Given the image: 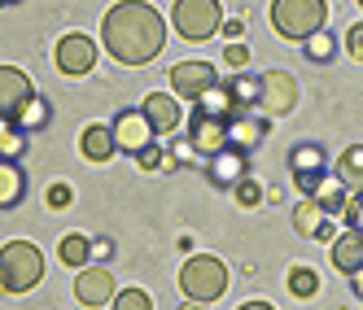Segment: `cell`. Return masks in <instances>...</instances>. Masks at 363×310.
Returning <instances> with one entry per match:
<instances>
[{"mask_svg": "<svg viewBox=\"0 0 363 310\" xmlns=\"http://www.w3.org/2000/svg\"><path fill=\"white\" fill-rule=\"evenodd\" d=\"M289 175H294V184L302 188V197L315 193V184L328 175V153H324V144H315V140L294 144L289 149Z\"/></svg>", "mask_w": 363, "mask_h": 310, "instance_id": "6", "label": "cell"}, {"mask_svg": "<svg viewBox=\"0 0 363 310\" xmlns=\"http://www.w3.org/2000/svg\"><path fill=\"white\" fill-rule=\"evenodd\" d=\"M232 197H237V205H241V210H258V205H263V201H267V193H263V184H258V179H254V175H245V179H241V184H237V188H232Z\"/></svg>", "mask_w": 363, "mask_h": 310, "instance_id": "28", "label": "cell"}, {"mask_svg": "<svg viewBox=\"0 0 363 310\" xmlns=\"http://www.w3.org/2000/svg\"><path fill=\"white\" fill-rule=\"evenodd\" d=\"M206 175H211L215 188H237L250 175V149H237V144L219 149L215 158H206Z\"/></svg>", "mask_w": 363, "mask_h": 310, "instance_id": "10", "label": "cell"}, {"mask_svg": "<svg viewBox=\"0 0 363 310\" xmlns=\"http://www.w3.org/2000/svg\"><path fill=\"white\" fill-rule=\"evenodd\" d=\"M53 62H57V70H62V74L79 79V74H88V70L96 66V44H92L84 31H66V35L57 40Z\"/></svg>", "mask_w": 363, "mask_h": 310, "instance_id": "7", "label": "cell"}, {"mask_svg": "<svg viewBox=\"0 0 363 310\" xmlns=\"http://www.w3.org/2000/svg\"><path fill=\"white\" fill-rule=\"evenodd\" d=\"M5 293H9V289H5V280H0V297H5Z\"/></svg>", "mask_w": 363, "mask_h": 310, "instance_id": "42", "label": "cell"}, {"mask_svg": "<svg viewBox=\"0 0 363 310\" xmlns=\"http://www.w3.org/2000/svg\"><path fill=\"white\" fill-rule=\"evenodd\" d=\"M272 27L280 40L306 44L328 27V0H272Z\"/></svg>", "mask_w": 363, "mask_h": 310, "instance_id": "2", "label": "cell"}, {"mask_svg": "<svg viewBox=\"0 0 363 310\" xmlns=\"http://www.w3.org/2000/svg\"><path fill=\"white\" fill-rule=\"evenodd\" d=\"M140 110H145V118L153 122V132H158V136H171L175 127H179V118H184V110H179V96H175V92H149Z\"/></svg>", "mask_w": 363, "mask_h": 310, "instance_id": "14", "label": "cell"}, {"mask_svg": "<svg viewBox=\"0 0 363 310\" xmlns=\"http://www.w3.org/2000/svg\"><path fill=\"white\" fill-rule=\"evenodd\" d=\"M237 310H276L272 302H245V306H237Z\"/></svg>", "mask_w": 363, "mask_h": 310, "instance_id": "39", "label": "cell"}, {"mask_svg": "<svg viewBox=\"0 0 363 310\" xmlns=\"http://www.w3.org/2000/svg\"><path fill=\"white\" fill-rule=\"evenodd\" d=\"M179 293L193 297V302H219L228 293V267L211 253H193L184 267H179Z\"/></svg>", "mask_w": 363, "mask_h": 310, "instance_id": "4", "label": "cell"}, {"mask_svg": "<svg viewBox=\"0 0 363 310\" xmlns=\"http://www.w3.org/2000/svg\"><path fill=\"white\" fill-rule=\"evenodd\" d=\"M179 310H211V306H206V302H193V297H184V306H179Z\"/></svg>", "mask_w": 363, "mask_h": 310, "instance_id": "41", "label": "cell"}, {"mask_svg": "<svg viewBox=\"0 0 363 310\" xmlns=\"http://www.w3.org/2000/svg\"><path fill=\"white\" fill-rule=\"evenodd\" d=\"M189 144L201 153V158H215L219 149H228V118H215V114L193 110V122H189Z\"/></svg>", "mask_w": 363, "mask_h": 310, "instance_id": "13", "label": "cell"}, {"mask_svg": "<svg viewBox=\"0 0 363 310\" xmlns=\"http://www.w3.org/2000/svg\"><path fill=\"white\" fill-rule=\"evenodd\" d=\"M263 79V96H258V110H263L267 118H280V114H289L298 105V84H294V74H284V70H267V74H258Z\"/></svg>", "mask_w": 363, "mask_h": 310, "instance_id": "8", "label": "cell"}, {"mask_svg": "<svg viewBox=\"0 0 363 310\" xmlns=\"http://www.w3.org/2000/svg\"><path fill=\"white\" fill-rule=\"evenodd\" d=\"M223 62H228L232 70L250 66V48H245V44H228V48H223Z\"/></svg>", "mask_w": 363, "mask_h": 310, "instance_id": "35", "label": "cell"}, {"mask_svg": "<svg viewBox=\"0 0 363 310\" xmlns=\"http://www.w3.org/2000/svg\"><path fill=\"white\" fill-rule=\"evenodd\" d=\"M44 201L53 205V210H66V205L74 201V193H70V184H48V193H44Z\"/></svg>", "mask_w": 363, "mask_h": 310, "instance_id": "33", "label": "cell"}, {"mask_svg": "<svg viewBox=\"0 0 363 310\" xmlns=\"http://www.w3.org/2000/svg\"><path fill=\"white\" fill-rule=\"evenodd\" d=\"M136 162H140V171H158V166H167V158H162V149H158V140H153L145 153H136Z\"/></svg>", "mask_w": 363, "mask_h": 310, "instance_id": "34", "label": "cell"}, {"mask_svg": "<svg viewBox=\"0 0 363 310\" xmlns=\"http://www.w3.org/2000/svg\"><path fill=\"white\" fill-rule=\"evenodd\" d=\"M228 92H232L237 114H254L258 96H263V79H258V74H237V79H228Z\"/></svg>", "mask_w": 363, "mask_h": 310, "instance_id": "22", "label": "cell"}, {"mask_svg": "<svg viewBox=\"0 0 363 310\" xmlns=\"http://www.w3.org/2000/svg\"><path fill=\"white\" fill-rule=\"evenodd\" d=\"M110 127H114L118 149H123V153H132V158H136V153H145V149L153 144V136H158V132H153V122L145 118V110H123Z\"/></svg>", "mask_w": 363, "mask_h": 310, "instance_id": "11", "label": "cell"}, {"mask_svg": "<svg viewBox=\"0 0 363 310\" xmlns=\"http://www.w3.org/2000/svg\"><path fill=\"white\" fill-rule=\"evenodd\" d=\"M354 231H363V188L359 193H350V201H346V214H342Z\"/></svg>", "mask_w": 363, "mask_h": 310, "instance_id": "32", "label": "cell"}, {"mask_svg": "<svg viewBox=\"0 0 363 310\" xmlns=\"http://www.w3.org/2000/svg\"><path fill=\"white\" fill-rule=\"evenodd\" d=\"M31 96H35V88H31V74H27V70H18V66H0V114H9V118H13V110H18V105H27Z\"/></svg>", "mask_w": 363, "mask_h": 310, "instance_id": "15", "label": "cell"}, {"mask_svg": "<svg viewBox=\"0 0 363 310\" xmlns=\"http://www.w3.org/2000/svg\"><path fill=\"white\" fill-rule=\"evenodd\" d=\"M79 153L88 162H110L114 153H118V140H114V127L110 122H92V127H84L79 132Z\"/></svg>", "mask_w": 363, "mask_h": 310, "instance_id": "17", "label": "cell"}, {"mask_svg": "<svg viewBox=\"0 0 363 310\" xmlns=\"http://www.w3.org/2000/svg\"><path fill=\"white\" fill-rule=\"evenodd\" d=\"M0 5H18V0H0Z\"/></svg>", "mask_w": 363, "mask_h": 310, "instance_id": "43", "label": "cell"}, {"mask_svg": "<svg viewBox=\"0 0 363 310\" xmlns=\"http://www.w3.org/2000/svg\"><path fill=\"white\" fill-rule=\"evenodd\" d=\"M22 153H27V136L18 132V127H9V132H0V158H22Z\"/></svg>", "mask_w": 363, "mask_h": 310, "instance_id": "31", "label": "cell"}, {"mask_svg": "<svg viewBox=\"0 0 363 310\" xmlns=\"http://www.w3.org/2000/svg\"><path fill=\"white\" fill-rule=\"evenodd\" d=\"M171 22H175V31L189 44H206L219 31V22H223V5L219 0H175Z\"/></svg>", "mask_w": 363, "mask_h": 310, "instance_id": "5", "label": "cell"}, {"mask_svg": "<svg viewBox=\"0 0 363 310\" xmlns=\"http://www.w3.org/2000/svg\"><path fill=\"white\" fill-rule=\"evenodd\" d=\"M311 201L320 205V210L328 214V219H337V214H346V201H350V188L342 184L337 175H324L320 184H315V193H311Z\"/></svg>", "mask_w": 363, "mask_h": 310, "instance_id": "20", "label": "cell"}, {"mask_svg": "<svg viewBox=\"0 0 363 310\" xmlns=\"http://www.w3.org/2000/svg\"><path fill=\"white\" fill-rule=\"evenodd\" d=\"M302 48H306V57H311V62H333V53H337V40H333L328 31H315V35H311Z\"/></svg>", "mask_w": 363, "mask_h": 310, "instance_id": "29", "label": "cell"}, {"mask_svg": "<svg viewBox=\"0 0 363 310\" xmlns=\"http://www.w3.org/2000/svg\"><path fill=\"white\" fill-rule=\"evenodd\" d=\"M284 284H289V293L294 297H315L320 293V271L315 267H289V275H284Z\"/></svg>", "mask_w": 363, "mask_h": 310, "instance_id": "27", "label": "cell"}, {"mask_svg": "<svg viewBox=\"0 0 363 310\" xmlns=\"http://www.w3.org/2000/svg\"><path fill=\"white\" fill-rule=\"evenodd\" d=\"M110 253H114V245H110V241H92V258H96V263H106Z\"/></svg>", "mask_w": 363, "mask_h": 310, "instance_id": "38", "label": "cell"}, {"mask_svg": "<svg viewBox=\"0 0 363 310\" xmlns=\"http://www.w3.org/2000/svg\"><path fill=\"white\" fill-rule=\"evenodd\" d=\"M193 105L201 110V114H215V118H232L237 114V105H232V92H228V84H215V88H206Z\"/></svg>", "mask_w": 363, "mask_h": 310, "instance_id": "25", "label": "cell"}, {"mask_svg": "<svg viewBox=\"0 0 363 310\" xmlns=\"http://www.w3.org/2000/svg\"><path fill=\"white\" fill-rule=\"evenodd\" d=\"M57 258H62L66 267L79 271V267H88V258H92V241L84 236V231H66L62 245H57Z\"/></svg>", "mask_w": 363, "mask_h": 310, "instance_id": "24", "label": "cell"}, {"mask_svg": "<svg viewBox=\"0 0 363 310\" xmlns=\"http://www.w3.org/2000/svg\"><path fill=\"white\" fill-rule=\"evenodd\" d=\"M110 306H114V310H153V297H149L145 289H123V293H114Z\"/></svg>", "mask_w": 363, "mask_h": 310, "instance_id": "30", "label": "cell"}, {"mask_svg": "<svg viewBox=\"0 0 363 310\" xmlns=\"http://www.w3.org/2000/svg\"><path fill=\"white\" fill-rule=\"evenodd\" d=\"M333 175L342 179V184H346L350 193H359V188H363V144H350V149H342V158H337Z\"/></svg>", "mask_w": 363, "mask_h": 310, "instance_id": "23", "label": "cell"}, {"mask_svg": "<svg viewBox=\"0 0 363 310\" xmlns=\"http://www.w3.org/2000/svg\"><path fill=\"white\" fill-rule=\"evenodd\" d=\"M193 158H197V149H193L189 140H179V144H175V162H193Z\"/></svg>", "mask_w": 363, "mask_h": 310, "instance_id": "37", "label": "cell"}, {"mask_svg": "<svg viewBox=\"0 0 363 310\" xmlns=\"http://www.w3.org/2000/svg\"><path fill=\"white\" fill-rule=\"evenodd\" d=\"M48 118H53V105H48L44 96H31L27 105H18V110H13V127H18L22 136H35V132H44V127H48Z\"/></svg>", "mask_w": 363, "mask_h": 310, "instance_id": "21", "label": "cell"}, {"mask_svg": "<svg viewBox=\"0 0 363 310\" xmlns=\"http://www.w3.org/2000/svg\"><path fill=\"white\" fill-rule=\"evenodd\" d=\"M350 284H354V293H359V297H363V267H359V271H354V275H350Z\"/></svg>", "mask_w": 363, "mask_h": 310, "instance_id": "40", "label": "cell"}, {"mask_svg": "<svg viewBox=\"0 0 363 310\" xmlns=\"http://www.w3.org/2000/svg\"><path fill=\"white\" fill-rule=\"evenodd\" d=\"M346 53H350L354 62H363V22H354V27L346 31Z\"/></svg>", "mask_w": 363, "mask_h": 310, "instance_id": "36", "label": "cell"}, {"mask_svg": "<svg viewBox=\"0 0 363 310\" xmlns=\"http://www.w3.org/2000/svg\"><path fill=\"white\" fill-rule=\"evenodd\" d=\"M324 223H328V214H324L311 197H302V201L294 205V231H302V236H320Z\"/></svg>", "mask_w": 363, "mask_h": 310, "instance_id": "26", "label": "cell"}, {"mask_svg": "<svg viewBox=\"0 0 363 310\" xmlns=\"http://www.w3.org/2000/svg\"><path fill=\"white\" fill-rule=\"evenodd\" d=\"M0 280L9 293H31L44 280V253L35 241H9L0 249Z\"/></svg>", "mask_w": 363, "mask_h": 310, "instance_id": "3", "label": "cell"}, {"mask_svg": "<svg viewBox=\"0 0 363 310\" xmlns=\"http://www.w3.org/2000/svg\"><path fill=\"white\" fill-rule=\"evenodd\" d=\"M101 40L118 66H149L167 44V22L149 0H118L101 22Z\"/></svg>", "mask_w": 363, "mask_h": 310, "instance_id": "1", "label": "cell"}, {"mask_svg": "<svg viewBox=\"0 0 363 310\" xmlns=\"http://www.w3.org/2000/svg\"><path fill=\"white\" fill-rule=\"evenodd\" d=\"M219 84V70L211 62H179L171 66V92L179 101H197L206 88H215Z\"/></svg>", "mask_w": 363, "mask_h": 310, "instance_id": "9", "label": "cell"}, {"mask_svg": "<svg viewBox=\"0 0 363 310\" xmlns=\"http://www.w3.org/2000/svg\"><path fill=\"white\" fill-rule=\"evenodd\" d=\"M263 136H267V122L258 114H232L228 118V144L254 149V144H263Z\"/></svg>", "mask_w": 363, "mask_h": 310, "instance_id": "19", "label": "cell"}, {"mask_svg": "<svg viewBox=\"0 0 363 310\" xmlns=\"http://www.w3.org/2000/svg\"><path fill=\"white\" fill-rule=\"evenodd\" d=\"M74 297H79L84 306H106L114 302V275L106 263H88L79 267V275H74Z\"/></svg>", "mask_w": 363, "mask_h": 310, "instance_id": "12", "label": "cell"}, {"mask_svg": "<svg viewBox=\"0 0 363 310\" xmlns=\"http://www.w3.org/2000/svg\"><path fill=\"white\" fill-rule=\"evenodd\" d=\"M359 5H363V0H359Z\"/></svg>", "mask_w": 363, "mask_h": 310, "instance_id": "44", "label": "cell"}, {"mask_svg": "<svg viewBox=\"0 0 363 310\" xmlns=\"http://www.w3.org/2000/svg\"><path fill=\"white\" fill-rule=\"evenodd\" d=\"M328 258H333V267L342 275H354L363 267V231H354V227L337 231V236L328 241Z\"/></svg>", "mask_w": 363, "mask_h": 310, "instance_id": "16", "label": "cell"}, {"mask_svg": "<svg viewBox=\"0 0 363 310\" xmlns=\"http://www.w3.org/2000/svg\"><path fill=\"white\" fill-rule=\"evenodd\" d=\"M27 197V171L13 158H0V210H13Z\"/></svg>", "mask_w": 363, "mask_h": 310, "instance_id": "18", "label": "cell"}]
</instances>
